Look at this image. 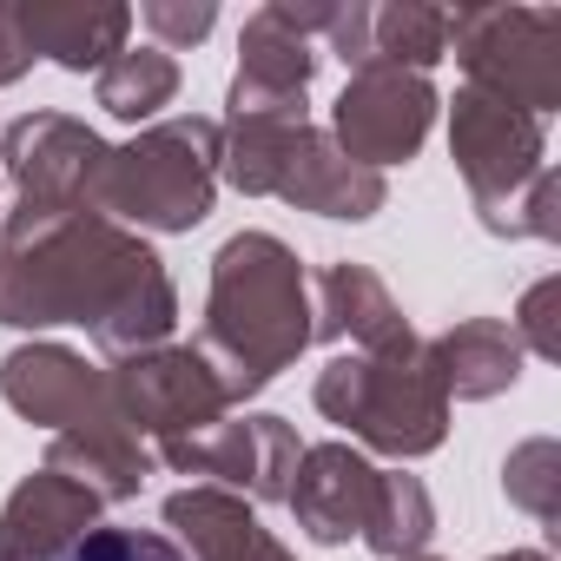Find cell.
<instances>
[{
	"mask_svg": "<svg viewBox=\"0 0 561 561\" xmlns=\"http://www.w3.org/2000/svg\"><path fill=\"white\" fill-rule=\"evenodd\" d=\"M0 324L8 331L80 324L100 344V357L119 364L172 344L179 285L139 231L100 211L14 205L0 218Z\"/></svg>",
	"mask_w": 561,
	"mask_h": 561,
	"instance_id": "cell-1",
	"label": "cell"
},
{
	"mask_svg": "<svg viewBox=\"0 0 561 561\" xmlns=\"http://www.w3.org/2000/svg\"><path fill=\"white\" fill-rule=\"evenodd\" d=\"M311 351V271L277 231H231L211 257L198 357L211 364L218 390L251 403L277 370Z\"/></svg>",
	"mask_w": 561,
	"mask_h": 561,
	"instance_id": "cell-2",
	"label": "cell"
},
{
	"mask_svg": "<svg viewBox=\"0 0 561 561\" xmlns=\"http://www.w3.org/2000/svg\"><path fill=\"white\" fill-rule=\"evenodd\" d=\"M311 403L324 423H337L351 443H364L390 462L436 456L449 436V397L436 383L430 337H416V331L383 351H337L318 370Z\"/></svg>",
	"mask_w": 561,
	"mask_h": 561,
	"instance_id": "cell-3",
	"label": "cell"
},
{
	"mask_svg": "<svg viewBox=\"0 0 561 561\" xmlns=\"http://www.w3.org/2000/svg\"><path fill=\"white\" fill-rule=\"evenodd\" d=\"M218 198V119L179 113L113 146L93 211L126 231H192Z\"/></svg>",
	"mask_w": 561,
	"mask_h": 561,
	"instance_id": "cell-4",
	"label": "cell"
},
{
	"mask_svg": "<svg viewBox=\"0 0 561 561\" xmlns=\"http://www.w3.org/2000/svg\"><path fill=\"white\" fill-rule=\"evenodd\" d=\"M449 54L462 87L508 100L535 119L561 106V14L554 8H456Z\"/></svg>",
	"mask_w": 561,
	"mask_h": 561,
	"instance_id": "cell-5",
	"label": "cell"
},
{
	"mask_svg": "<svg viewBox=\"0 0 561 561\" xmlns=\"http://www.w3.org/2000/svg\"><path fill=\"white\" fill-rule=\"evenodd\" d=\"M449 159L469 185V205H476L482 231H495L502 211L548 172V119L462 87L456 106H449Z\"/></svg>",
	"mask_w": 561,
	"mask_h": 561,
	"instance_id": "cell-6",
	"label": "cell"
},
{
	"mask_svg": "<svg viewBox=\"0 0 561 561\" xmlns=\"http://www.w3.org/2000/svg\"><path fill=\"white\" fill-rule=\"evenodd\" d=\"M106 390H113L119 423L139 443H152V449L179 443V436H198V430L231 416V397L218 390V377L198 357V344H159V351L106 364Z\"/></svg>",
	"mask_w": 561,
	"mask_h": 561,
	"instance_id": "cell-7",
	"label": "cell"
},
{
	"mask_svg": "<svg viewBox=\"0 0 561 561\" xmlns=\"http://www.w3.org/2000/svg\"><path fill=\"white\" fill-rule=\"evenodd\" d=\"M298 456H305L298 430L285 416H271V410H244V416H225V423H211L198 436H179V443L152 449V462H165L172 476H205L211 489H231L251 508L291 495Z\"/></svg>",
	"mask_w": 561,
	"mask_h": 561,
	"instance_id": "cell-8",
	"label": "cell"
},
{
	"mask_svg": "<svg viewBox=\"0 0 561 561\" xmlns=\"http://www.w3.org/2000/svg\"><path fill=\"white\" fill-rule=\"evenodd\" d=\"M436 87L430 73H403V67H383V60H364L351 67L337 106H331V139L344 159L383 172V165H410L436 126Z\"/></svg>",
	"mask_w": 561,
	"mask_h": 561,
	"instance_id": "cell-9",
	"label": "cell"
},
{
	"mask_svg": "<svg viewBox=\"0 0 561 561\" xmlns=\"http://www.w3.org/2000/svg\"><path fill=\"white\" fill-rule=\"evenodd\" d=\"M113 146L73 113H27L0 126V165L14 179V205L47 211H93Z\"/></svg>",
	"mask_w": 561,
	"mask_h": 561,
	"instance_id": "cell-10",
	"label": "cell"
},
{
	"mask_svg": "<svg viewBox=\"0 0 561 561\" xmlns=\"http://www.w3.org/2000/svg\"><path fill=\"white\" fill-rule=\"evenodd\" d=\"M311 126V93H264L231 80L225 119H218V179L238 185L244 198H271L285 179L291 139Z\"/></svg>",
	"mask_w": 561,
	"mask_h": 561,
	"instance_id": "cell-11",
	"label": "cell"
},
{
	"mask_svg": "<svg viewBox=\"0 0 561 561\" xmlns=\"http://www.w3.org/2000/svg\"><path fill=\"white\" fill-rule=\"evenodd\" d=\"M0 397H8L14 416H27L34 430L60 436L80 423L113 416V390H106V364H87L67 344H21L0 357Z\"/></svg>",
	"mask_w": 561,
	"mask_h": 561,
	"instance_id": "cell-12",
	"label": "cell"
},
{
	"mask_svg": "<svg viewBox=\"0 0 561 561\" xmlns=\"http://www.w3.org/2000/svg\"><path fill=\"white\" fill-rule=\"evenodd\" d=\"M370 502H377V462L357 443L337 436V443H311L298 456V476H291L285 508L298 515V528L318 548H344L351 535H364Z\"/></svg>",
	"mask_w": 561,
	"mask_h": 561,
	"instance_id": "cell-13",
	"label": "cell"
},
{
	"mask_svg": "<svg viewBox=\"0 0 561 561\" xmlns=\"http://www.w3.org/2000/svg\"><path fill=\"white\" fill-rule=\"evenodd\" d=\"M100 495L54 469L21 476L14 495L0 502V561H60L87 528H100Z\"/></svg>",
	"mask_w": 561,
	"mask_h": 561,
	"instance_id": "cell-14",
	"label": "cell"
},
{
	"mask_svg": "<svg viewBox=\"0 0 561 561\" xmlns=\"http://www.w3.org/2000/svg\"><path fill=\"white\" fill-rule=\"evenodd\" d=\"M271 198H285V205H298V211H318V218H351V225H364V218L383 211L390 185H383V172L344 159L324 126H305V133L291 139L285 179H277Z\"/></svg>",
	"mask_w": 561,
	"mask_h": 561,
	"instance_id": "cell-15",
	"label": "cell"
},
{
	"mask_svg": "<svg viewBox=\"0 0 561 561\" xmlns=\"http://www.w3.org/2000/svg\"><path fill=\"white\" fill-rule=\"evenodd\" d=\"M410 337V318L403 305L390 298V285L357 264V257H337L318 271L311 285V344H351V351H383Z\"/></svg>",
	"mask_w": 561,
	"mask_h": 561,
	"instance_id": "cell-16",
	"label": "cell"
},
{
	"mask_svg": "<svg viewBox=\"0 0 561 561\" xmlns=\"http://www.w3.org/2000/svg\"><path fill=\"white\" fill-rule=\"evenodd\" d=\"M21 41L34 47V60H54L67 73H100L113 54L133 47V8H113V0H27L14 8Z\"/></svg>",
	"mask_w": 561,
	"mask_h": 561,
	"instance_id": "cell-17",
	"label": "cell"
},
{
	"mask_svg": "<svg viewBox=\"0 0 561 561\" xmlns=\"http://www.w3.org/2000/svg\"><path fill=\"white\" fill-rule=\"evenodd\" d=\"M165 528L192 548L185 561H298L285 541L257 522V508L244 495L211 489V482L172 489L165 495Z\"/></svg>",
	"mask_w": 561,
	"mask_h": 561,
	"instance_id": "cell-18",
	"label": "cell"
},
{
	"mask_svg": "<svg viewBox=\"0 0 561 561\" xmlns=\"http://www.w3.org/2000/svg\"><path fill=\"white\" fill-rule=\"evenodd\" d=\"M41 469L80 482V489L100 495V502H133V495L146 489V476H152V443H139V436L119 423V410H113V416H100V423H80V430L47 436V462H41Z\"/></svg>",
	"mask_w": 561,
	"mask_h": 561,
	"instance_id": "cell-19",
	"label": "cell"
},
{
	"mask_svg": "<svg viewBox=\"0 0 561 561\" xmlns=\"http://www.w3.org/2000/svg\"><path fill=\"white\" fill-rule=\"evenodd\" d=\"M522 344L502 318H456L449 331L430 337V364L449 403H489L522 383Z\"/></svg>",
	"mask_w": 561,
	"mask_h": 561,
	"instance_id": "cell-20",
	"label": "cell"
},
{
	"mask_svg": "<svg viewBox=\"0 0 561 561\" xmlns=\"http://www.w3.org/2000/svg\"><path fill=\"white\" fill-rule=\"evenodd\" d=\"M311 73H318V47L285 27L277 8H257L238 34V73L244 87H264V93H311Z\"/></svg>",
	"mask_w": 561,
	"mask_h": 561,
	"instance_id": "cell-21",
	"label": "cell"
},
{
	"mask_svg": "<svg viewBox=\"0 0 561 561\" xmlns=\"http://www.w3.org/2000/svg\"><path fill=\"white\" fill-rule=\"evenodd\" d=\"M430 535H436V502H430L423 476L377 469V502H370V522L357 541L377 561H410V554H430Z\"/></svg>",
	"mask_w": 561,
	"mask_h": 561,
	"instance_id": "cell-22",
	"label": "cell"
},
{
	"mask_svg": "<svg viewBox=\"0 0 561 561\" xmlns=\"http://www.w3.org/2000/svg\"><path fill=\"white\" fill-rule=\"evenodd\" d=\"M93 100H100V113H113L126 126H152L179 100V60L159 47H126L93 73Z\"/></svg>",
	"mask_w": 561,
	"mask_h": 561,
	"instance_id": "cell-23",
	"label": "cell"
},
{
	"mask_svg": "<svg viewBox=\"0 0 561 561\" xmlns=\"http://www.w3.org/2000/svg\"><path fill=\"white\" fill-rule=\"evenodd\" d=\"M370 60L403 67V73H430L436 60H449V14L430 8V0L370 8Z\"/></svg>",
	"mask_w": 561,
	"mask_h": 561,
	"instance_id": "cell-24",
	"label": "cell"
},
{
	"mask_svg": "<svg viewBox=\"0 0 561 561\" xmlns=\"http://www.w3.org/2000/svg\"><path fill=\"white\" fill-rule=\"evenodd\" d=\"M502 495H508L515 508H528L541 528H554V515H561V449H554L548 436H528L522 449H508V462H502Z\"/></svg>",
	"mask_w": 561,
	"mask_h": 561,
	"instance_id": "cell-25",
	"label": "cell"
},
{
	"mask_svg": "<svg viewBox=\"0 0 561 561\" xmlns=\"http://www.w3.org/2000/svg\"><path fill=\"white\" fill-rule=\"evenodd\" d=\"M60 561H185L165 528H87Z\"/></svg>",
	"mask_w": 561,
	"mask_h": 561,
	"instance_id": "cell-26",
	"label": "cell"
},
{
	"mask_svg": "<svg viewBox=\"0 0 561 561\" xmlns=\"http://www.w3.org/2000/svg\"><path fill=\"white\" fill-rule=\"evenodd\" d=\"M133 21L152 34L159 54H185V47H198L218 27V8H211V0H146Z\"/></svg>",
	"mask_w": 561,
	"mask_h": 561,
	"instance_id": "cell-27",
	"label": "cell"
},
{
	"mask_svg": "<svg viewBox=\"0 0 561 561\" xmlns=\"http://www.w3.org/2000/svg\"><path fill=\"white\" fill-rule=\"evenodd\" d=\"M554 305H561V277H541V285H528V291H522V305H515V318H508L515 344H522V351H535L541 364H554V357H561Z\"/></svg>",
	"mask_w": 561,
	"mask_h": 561,
	"instance_id": "cell-28",
	"label": "cell"
},
{
	"mask_svg": "<svg viewBox=\"0 0 561 561\" xmlns=\"http://www.w3.org/2000/svg\"><path fill=\"white\" fill-rule=\"evenodd\" d=\"M324 41H331V54H337L344 67H364V60H370V8H364V0H351V8L337 0Z\"/></svg>",
	"mask_w": 561,
	"mask_h": 561,
	"instance_id": "cell-29",
	"label": "cell"
},
{
	"mask_svg": "<svg viewBox=\"0 0 561 561\" xmlns=\"http://www.w3.org/2000/svg\"><path fill=\"white\" fill-rule=\"evenodd\" d=\"M27 67H34V47L21 41V21H14V8H0V87L27 80Z\"/></svg>",
	"mask_w": 561,
	"mask_h": 561,
	"instance_id": "cell-30",
	"label": "cell"
},
{
	"mask_svg": "<svg viewBox=\"0 0 561 561\" xmlns=\"http://www.w3.org/2000/svg\"><path fill=\"white\" fill-rule=\"evenodd\" d=\"M489 561H548L541 548H508V554H489Z\"/></svg>",
	"mask_w": 561,
	"mask_h": 561,
	"instance_id": "cell-31",
	"label": "cell"
},
{
	"mask_svg": "<svg viewBox=\"0 0 561 561\" xmlns=\"http://www.w3.org/2000/svg\"><path fill=\"white\" fill-rule=\"evenodd\" d=\"M410 561H443V554H410Z\"/></svg>",
	"mask_w": 561,
	"mask_h": 561,
	"instance_id": "cell-32",
	"label": "cell"
}]
</instances>
